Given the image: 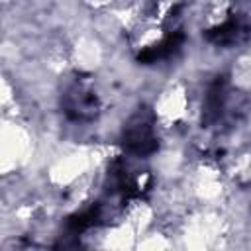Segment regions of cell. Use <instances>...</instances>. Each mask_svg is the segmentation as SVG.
Returning a JSON list of instances; mask_svg holds the SVG:
<instances>
[{"label":"cell","instance_id":"obj_1","mask_svg":"<svg viewBox=\"0 0 251 251\" xmlns=\"http://www.w3.org/2000/svg\"><path fill=\"white\" fill-rule=\"evenodd\" d=\"M124 147L135 157H145L157 149L153 122L145 112H137L129 118L127 126L124 127Z\"/></svg>","mask_w":251,"mask_h":251},{"label":"cell","instance_id":"obj_2","mask_svg":"<svg viewBox=\"0 0 251 251\" xmlns=\"http://www.w3.org/2000/svg\"><path fill=\"white\" fill-rule=\"evenodd\" d=\"M98 108H100V102H98V96L84 88V86H75L67 92L65 96V114L71 118V120H76V122H86V120H92L96 114H98Z\"/></svg>","mask_w":251,"mask_h":251}]
</instances>
